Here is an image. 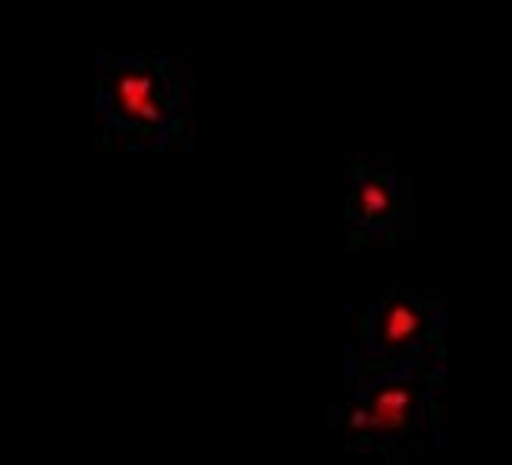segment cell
Masks as SVG:
<instances>
[{
    "label": "cell",
    "instance_id": "cell-1",
    "mask_svg": "<svg viewBox=\"0 0 512 465\" xmlns=\"http://www.w3.org/2000/svg\"><path fill=\"white\" fill-rule=\"evenodd\" d=\"M447 365L346 362L343 434L349 450L406 465L409 456L443 447L440 390Z\"/></svg>",
    "mask_w": 512,
    "mask_h": 465
},
{
    "label": "cell",
    "instance_id": "cell-2",
    "mask_svg": "<svg viewBox=\"0 0 512 465\" xmlns=\"http://www.w3.org/2000/svg\"><path fill=\"white\" fill-rule=\"evenodd\" d=\"M192 79L170 54H98L95 114L104 145L170 148L186 139Z\"/></svg>",
    "mask_w": 512,
    "mask_h": 465
},
{
    "label": "cell",
    "instance_id": "cell-3",
    "mask_svg": "<svg viewBox=\"0 0 512 465\" xmlns=\"http://www.w3.org/2000/svg\"><path fill=\"white\" fill-rule=\"evenodd\" d=\"M447 308L428 286L393 283L365 305H349L346 362L447 365Z\"/></svg>",
    "mask_w": 512,
    "mask_h": 465
},
{
    "label": "cell",
    "instance_id": "cell-4",
    "mask_svg": "<svg viewBox=\"0 0 512 465\" xmlns=\"http://www.w3.org/2000/svg\"><path fill=\"white\" fill-rule=\"evenodd\" d=\"M349 246H374L412 233V183L387 154H349Z\"/></svg>",
    "mask_w": 512,
    "mask_h": 465
}]
</instances>
